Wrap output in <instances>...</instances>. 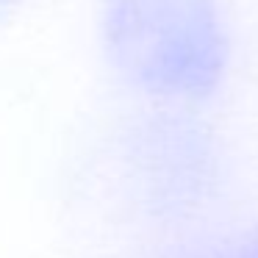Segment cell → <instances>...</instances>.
Returning a JSON list of instances; mask_svg holds the SVG:
<instances>
[{
    "label": "cell",
    "mask_w": 258,
    "mask_h": 258,
    "mask_svg": "<svg viewBox=\"0 0 258 258\" xmlns=\"http://www.w3.org/2000/svg\"><path fill=\"white\" fill-rule=\"evenodd\" d=\"M106 45L134 84L161 95H206L225 70L214 0H111Z\"/></svg>",
    "instance_id": "1"
}]
</instances>
